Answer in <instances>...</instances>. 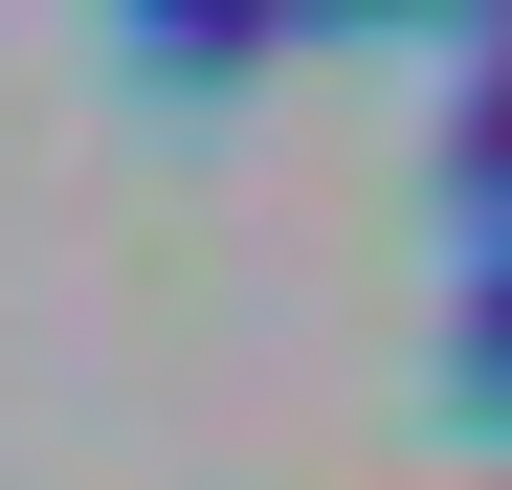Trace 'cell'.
<instances>
[{
  "label": "cell",
  "mask_w": 512,
  "mask_h": 490,
  "mask_svg": "<svg viewBox=\"0 0 512 490\" xmlns=\"http://www.w3.org/2000/svg\"><path fill=\"white\" fill-rule=\"evenodd\" d=\"M446 245L512 268V23L468 45V90H446Z\"/></svg>",
  "instance_id": "6da1fadb"
},
{
  "label": "cell",
  "mask_w": 512,
  "mask_h": 490,
  "mask_svg": "<svg viewBox=\"0 0 512 490\" xmlns=\"http://www.w3.org/2000/svg\"><path fill=\"white\" fill-rule=\"evenodd\" d=\"M134 67L156 90H223V67H268V23H134Z\"/></svg>",
  "instance_id": "3957f363"
},
{
  "label": "cell",
  "mask_w": 512,
  "mask_h": 490,
  "mask_svg": "<svg viewBox=\"0 0 512 490\" xmlns=\"http://www.w3.org/2000/svg\"><path fill=\"white\" fill-rule=\"evenodd\" d=\"M446 401L512 446V268H468V312H446Z\"/></svg>",
  "instance_id": "7a4b0ae2"
}]
</instances>
